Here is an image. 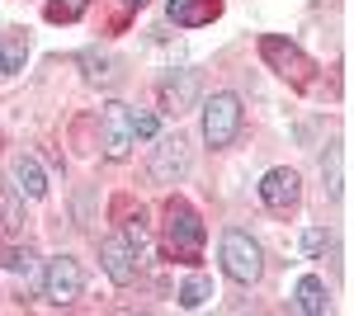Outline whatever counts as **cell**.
Returning <instances> with one entry per match:
<instances>
[{
  "label": "cell",
  "instance_id": "obj_1",
  "mask_svg": "<svg viewBox=\"0 0 354 316\" xmlns=\"http://www.w3.org/2000/svg\"><path fill=\"white\" fill-rule=\"evenodd\" d=\"M222 269H227V279H236V284H255V279L265 274V250L245 236V232H227V236H222Z\"/></svg>",
  "mask_w": 354,
  "mask_h": 316
},
{
  "label": "cell",
  "instance_id": "obj_2",
  "mask_svg": "<svg viewBox=\"0 0 354 316\" xmlns=\"http://www.w3.org/2000/svg\"><path fill=\"white\" fill-rule=\"evenodd\" d=\"M241 132V100L236 95H213L203 104V142L208 147H232Z\"/></svg>",
  "mask_w": 354,
  "mask_h": 316
},
{
  "label": "cell",
  "instance_id": "obj_3",
  "mask_svg": "<svg viewBox=\"0 0 354 316\" xmlns=\"http://www.w3.org/2000/svg\"><path fill=\"white\" fill-rule=\"evenodd\" d=\"M81 288H85V274H81V264L71 260V255L48 260V269H43V297H48V302L66 307V302L81 297Z\"/></svg>",
  "mask_w": 354,
  "mask_h": 316
},
{
  "label": "cell",
  "instance_id": "obj_4",
  "mask_svg": "<svg viewBox=\"0 0 354 316\" xmlns=\"http://www.w3.org/2000/svg\"><path fill=\"white\" fill-rule=\"evenodd\" d=\"M165 241H170L175 250H185V255H194V250L203 245V222H198V212H194L189 203H180V198L165 203Z\"/></svg>",
  "mask_w": 354,
  "mask_h": 316
},
{
  "label": "cell",
  "instance_id": "obj_5",
  "mask_svg": "<svg viewBox=\"0 0 354 316\" xmlns=\"http://www.w3.org/2000/svg\"><path fill=\"white\" fill-rule=\"evenodd\" d=\"M100 147L109 160H123L133 147V109L128 104H104L100 113Z\"/></svg>",
  "mask_w": 354,
  "mask_h": 316
},
{
  "label": "cell",
  "instance_id": "obj_6",
  "mask_svg": "<svg viewBox=\"0 0 354 316\" xmlns=\"http://www.w3.org/2000/svg\"><path fill=\"white\" fill-rule=\"evenodd\" d=\"M260 57L270 62V66L279 71V76L298 80V85L307 80V71H312V62H307V57H302L298 48L288 43V38H274V33H265V38H260Z\"/></svg>",
  "mask_w": 354,
  "mask_h": 316
},
{
  "label": "cell",
  "instance_id": "obj_7",
  "mask_svg": "<svg viewBox=\"0 0 354 316\" xmlns=\"http://www.w3.org/2000/svg\"><path fill=\"white\" fill-rule=\"evenodd\" d=\"M260 198H265V208L270 212H293L298 208V198H302V180H298V170H270L265 180H260Z\"/></svg>",
  "mask_w": 354,
  "mask_h": 316
},
{
  "label": "cell",
  "instance_id": "obj_8",
  "mask_svg": "<svg viewBox=\"0 0 354 316\" xmlns=\"http://www.w3.org/2000/svg\"><path fill=\"white\" fill-rule=\"evenodd\" d=\"M185 170H189V147H185V137H161L156 151H151V175H156L161 185H175Z\"/></svg>",
  "mask_w": 354,
  "mask_h": 316
},
{
  "label": "cell",
  "instance_id": "obj_9",
  "mask_svg": "<svg viewBox=\"0 0 354 316\" xmlns=\"http://www.w3.org/2000/svg\"><path fill=\"white\" fill-rule=\"evenodd\" d=\"M100 264H104V274H109L118 288L137 279V250L128 245V236H109L104 241V245H100Z\"/></svg>",
  "mask_w": 354,
  "mask_h": 316
},
{
  "label": "cell",
  "instance_id": "obj_10",
  "mask_svg": "<svg viewBox=\"0 0 354 316\" xmlns=\"http://www.w3.org/2000/svg\"><path fill=\"white\" fill-rule=\"evenodd\" d=\"M165 15L180 28H203L222 15V0H165Z\"/></svg>",
  "mask_w": 354,
  "mask_h": 316
},
{
  "label": "cell",
  "instance_id": "obj_11",
  "mask_svg": "<svg viewBox=\"0 0 354 316\" xmlns=\"http://www.w3.org/2000/svg\"><path fill=\"white\" fill-rule=\"evenodd\" d=\"M161 100L170 113H185V109L198 100V71H170L161 80Z\"/></svg>",
  "mask_w": 354,
  "mask_h": 316
},
{
  "label": "cell",
  "instance_id": "obj_12",
  "mask_svg": "<svg viewBox=\"0 0 354 316\" xmlns=\"http://www.w3.org/2000/svg\"><path fill=\"white\" fill-rule=\"evenodd\" d=\"M10 175H15V185L24 189L28 198H43V194H48V170H43L33 156H15Z\"/></svg>",
  "mask_w": 354,
  "mask_h": 316
},
{
  "label": "cell",
  "instance_id": "obj_13",
  "mask_svg": "<svg viewBox=\"0 0 354 316\" xmlns=\"http://www.w3.org/2000/svg\"><path fill=\"white\" fill-rule=\"evenodd\" d=\"M293 302H298V312L322 316V312H326V284H322L317 274H302V279H298V292H293Z\"/></svg>",
  "mask_w": 354,
  "mask_h": 316
},
{
  "label": "cell",
  "instance_id": "obj_14",
  "mask_svg": "<svg viewBox=\"0 0 354 316\" xmlns=\"http://www.w3.org/2000/svg\"><path fill=\"white\" fill-rule=\"evenodd\" d=\"M24 57H28V43L19 33H10V38H0V80L19 76L24 71Z\"/></svg>",
  "mask_w": 354,
  "mask_h": 316
},
{
  "label": "cell",
  "instance_id": "obj_15",
  "mask_svg": "<svg viewBox=\"0 0 354 316\" xmlns=\"http://www.w3.org/2000/svg\"><path fill=\"white\" fill-rule=\"evenodd\" d=\"M0 227H5L10 236H19V232H24V203H19V194H15V189H0Z\"/></svg>",
  "mask_w": 354,
  "mask_h": 316
},
{
  "label": "cell",
  "instance_id": "obj_16",
  "mask_svg": "<svg viewBox=\"0 0 354 316\" xmlns=\"http://www.w3.org/2000/svg\"><path fill=\"white\" fill-rule=\"evenodd\" d=\"M81 66H85V76L95 80V85H113V80H118V71H113L118 62L104 57V53H81Z\"/></svg>",
  "mask_w": 354,
  "mask_h": 316
},
{
  "label": "cell",
  "instance_id": "obj_17",
  "mask_svg": "<svg viewBox=\"0 0 354 316\" xmlns=\"http://www.w3.org/2000/svg\"><path fill=\"white\" fill-rule=\"evenodd\" d=\"M208 297H213V284H208V279H189V284H185V288H180V307H203V302H208Z\"/></svg>",
  "mask_w": 354,
  "mask_h": 316
},
{
  "label": "cell",
  "instance_id": "obj_18",
  "mask_svg": "<svg viewBox=\"0 0 354 316\" xmlns=\"http://www.w3.org/2000/svg\"><path fill=\"white\" fill-rule=\"evenodd\" d=\"M85 5H90V0H53V5H48V19H53V24H71V19L85 15Z\"/></svg>",
  "mask_w": 354,
  "mask_h": 316
},
{
  "label": "cell",
  "instance_id": "obj_19",
  "mask_svg": "<svg viewBox=\"0 0 354 316\" xmlns=\"http://www.w3.org/2000/svg\"><path fill=\"white\" fill-rule=\"evenodd\" d=\"M0 264H5L10 274H24V279L33 274V269H38V264H33V250H28V245H24V250H5V255H0Z\"/></svg>",
  "mask_w": 354,
  "mask_h": 316
},
{
  "label": "cell",
  "instance_id": "obj_20",
  "mask_svg": "<svg viewBox=\"0 0 354 316\" xmlns=\"http://www.w3.org/2000/svg\"><path fill=\"white\" fill-rule=\"evenodd\" d=\"M161 123H156V113H147V109H137L133 113V137H156Z\"/></svg>",
  "mask_w": 354,
  "mask_h": 316
},
{
  "label": "cell",
  "instance_id": "obj_21",
  "mask_svg": "<svg viewBox=\"0 0 354 316\" xmlns=\"http://www.w3.org/2000/svg\"><path fill=\"white\" fill-rule=\"evenodd\" d=\"M330 198H340V151H330Z\"/></svg>",
  "mask_w": 354,
  "mask_h": 316
},
{
  "label": "cell",
  "instance_id": "obj_22",
  "mask_svg": "<svg viewBox=\"0 0 354 316\" xmlns=\"http://www.w3.org/2000/svg\"><path fill=\"white\" fill-rule=\"evenodd\" d=\"M322 241H326V232H307V236H302V250H317Z\"/></svg>",
  "mask_w": 354,
  "mask_h": 316
},
{
  "label": "cell",
  "instance_id": "obj_23",
  "mask_svg": "<svg viewBox=\"0 0 354 316\" xmlns=\"http://www.w3.org/2000/svg\"><path fill=\"white\" fill-rule=\"evenodd\" d=\"M123 5H147V0H123Z\"/></svg>",
  "mask_w": 354,
  "mask_h": 316
}]
</instances>
